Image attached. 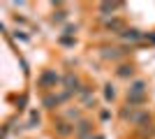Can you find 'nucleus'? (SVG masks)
<instances>
[{"mask_svg":"<svg viewBox=\"0 0 155 139\" xmlns=\"http://www.w3.org/2000/svg\"><path fill=\"white\" fill-rule=\"evenodd\" d=\"M58 84V74L56 72H44L39 77V86H56Z\"/></svg>","mask_w":155,"mask_h":139,"instance_id":"nucleus-1","label":"nucleus"},{"mask_svg":"<svg viewBox=\"0 0 155 139\" xmlns=\"http://www.w3.org/2000/svg\"><path fill=\"white\" fill-rule=\"evenodd\" d=\"M143 81H134L132 84V88H130V95H143Z\"/></svg>","mask_w":155,"mask_h":139,"instance_id":"nucleus-2","label":"nucleus"},{"mask_svg":"<svg viewBox=\"0 0 155 139\" xmlns=\"http://www.w3.org/2000/svg\"><path fill=\"white\" fill-rule=\"evenodd\" d=\"M118 7H120V2H102V5H100V12H116Z\"/></svg>","mask_w":155,"mask_h":139,"instance_id":"nucleus-3","label":"nucleus"},{"mask_svg":"<svg viewBox=\"0 0 155 139\" xmlns=\"http://www.w3.org/2000/svg\"><path fill=\"white\" fill-rule=\"evenodd\" d=\"M88 127H91V123H88V121H81V123L77 125V134H81V137H84V134L88 132Z\"/></svg>","mask_w":155,"mask_h":139,"instance_id":"nucleus-4","label":"nucleus"},{"mask_svg":"<svg viewBox=\"0 0 155 139\" xmlns=\"http://www.w3.org/2000/svg\"><path fill=\"white\" fill-rule=\"evenodd\" d=\"M123 37H125V40H130V42H137L139 37H141V35L137 33V30H125V33H123Z\"/></svg>","mask_w":155,"mask_h":139,"instance_id":"nucleus-5","label":"nucleus"},{"mask_svg":"<svg viewBox=\"0 0 155 139\" xmlns=\"http://www.w3.org/2000/svg\"><path fill=\"white\" fill-rule=\"evenodd\" d=\"M107 28H109V30H120L123 23H120L118 19H111V21H107Z\"/></svg>","mask_w":155,"mask_h":139,"instance_id":"nucleus-6","label":"nucleus"},{"mask_svg":"<svg viewBox=\"0 0 155 139\" xmlns=\"http://www.w3.org/2000/svg\"><path fill=\"white\" fill-rule=\"evenodd\" d=\"M65 84H67L70 88H74L79 81H77V77H74V74H67V77H65Z\"/></svg>","mask_w":155,"mask_h":139,"instance_id":"nucleus-7","label":"nucleus"},{"mask_svg":"<svg viewBox=\"0 0 155 139\" xmlns=\"http://www.w3.org/2000/svg\"><path fill=\"white\" fill-rule=\"evenodd\" d=\"M114 95H116L114 86H104V98H107V100H114Z\"/></svg>","mask_w":155,"mask_h":139,"instance_id":"nucleus-8","label":"nucleus"},{"mask_svg":"<svg viewBox=\"0 0 155 139\" xmlns=\"http://www.w3.org/2000/svg\"><path fill=\"white\" fill-rule=\"evenodd\" d=\"M120 49H107V53H104V56H107V58H118V56H120Z\"/></svg>","mask_w":155,"mask_h":139,"instance_id":"nucleus-9","label":"nucleus"},{"mask_svg":"<svg viewBox=\"0 0 155 139\" xmlns=\"http://www.w3.org/2000/svg\"><path fill=\"white\" fill-rule=\"evenodd\" d=\"M118 74H120V77H130V74H132V67L123 65V67H120V70H118Z\"/></svg>","mask_w":155,"mask_h":139,"instance_id":"nucleus-10","label":"nucleus"},{"mask_svg":"<svg viewBox=\"0 0 155 139\" xmlns=\"http://www.w3.org/2000/svg\"><path fill=\"white\" fill-rule=\"evenodd\" d=\"M58 132H60V134H70L72 127H67V123H60V125H58Z\"/></svg>","mask_w":155,"mask_h":139,"instance_id":"nucleus-11","label":"nucleus"},{"mask_svg":"<svg viewBox=\"0 0 155 139\" xmlns=\"http://www.w3.org/2000/svg\"><path fill=\"white\" fill-rule=\"evenodd\" d=\"M137 102H143V95H130V104H137Z\"/></svg>","mask_w":155,"mask_h":139,"instance_id":"nucleus-12","label":"nucleus"},{"mask_svg":"<svg viewBox=\"0 0 155 139\" xmlns=\"http://www.w3.org/2000/svg\"><path fill=\"white\" fill-rule=\"evenodd\" d=\"M91 139H104V137H100V134H97V137H91Z\"/></svg>","mask_w":155,"mask_h":139,"instance_id":"nucleus-13","label":"nucleus"}]
</instances>
